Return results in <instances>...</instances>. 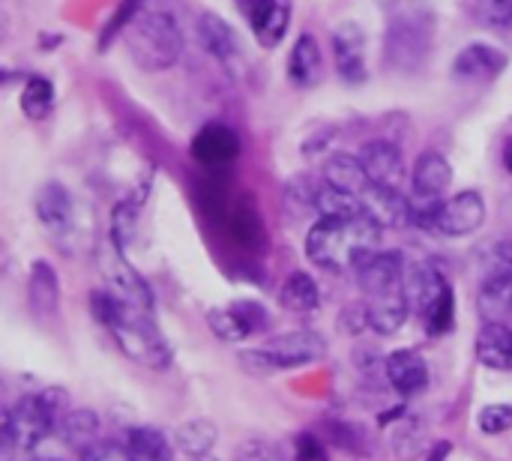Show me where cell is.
<instances>
[{
    "instance_id": "cell-1",
    "label": "cell",
    "mask_w": 512,
    "mask_h": 461,
    "mask_svg": "<svg viewBox=\"0 0 512 461\" xmlns=\"http://www.w3.org/2000/svg\"><path fill=\"white\" fill-rule=\"evenodd\" d=\"M90 309H93V318L114 336V342L132 363L153 369V372H162L171 366L174 354H171L168 339L159 333L153 312L126 306L108 288L90 294Z\"/></svg>"
},
{
    "instance_id": "cell-2",
    "label": "cell",
    "mask_w": 512,
    "mask_h": 461,
    "mask_svg": "<svg viewBox=\"0 0 512 461\" xmlns=\"http://www.w3.org/2000/svg\"><path fill=\"white\" fill-rule=\"evenodd\" d=\"M384 228L369 216H321L306 234V255L330 273L354 270L360 255L381 246Z\"/></svg>"
},
{
    "instance_id": "cell-3",
    "label": "cell",
    "mask_w": 512,
    "mask_h": 461,
    "mask_svg": "<svg viewBox=\"0 0 512 461\" xmlns=\"http://www.w3.org/2000/svg\"><path fill=\"white\" fill-rule=\"evenodd\" d=\"M123 39H126L129 57L147 72L171 69L180 60L183 45H186L177 15H171L165 9H147V6L126 27Z\"/></svg>"
},
{
    "instance_id": "cell-4",
    "label": "cell",
    "mask_w": 512,
    "mask_h": 461,
    "mask_svg": "<svg viewBox=\"0 0 512 461\" xmlns=\"http://www.w3.org/2000/svg\"><path fill=\"white\" fill-rule=\"evenodd\" d=\"M69 414V399L63 390H39L21 396L3 417V447L6 456L12 450H33L48 435L57 432L60 420Z\"/></svg>"
},
{
    "instance_id": "cell-5",
    "label": "cell",
    "mask_w": 512,
    "mask_h": 461,
    "mask_svg": "<svg viewBox=\"0 0 512 461\" xmlns=\"http://www.w3.org/2000/svg\"><path fill=\"white\" fill-rule=\"evenodd\" d=\"M324 354H327V339L318 330H294V333L273 336L255 351H243L240 360L249 366V372L273 375V372H288L318 363L324 360Z\"/></svg>"
},
{
    "instance_id": "cell-6",
    "label": "cell",
    "mask_w": 512,
    "mask_h": 461,
    "mask_svg": "<svg viewBox=\"0 0 512 461\" xmlns=\"http://www.w3.org/2000/svg\"><path fill=\"white\" fill-rule=\"evenodd\" d=\"M435 36V15L429 9H411L390 21L384 51L396 69H417L426 63Z\"/></svg>"
},
{
    "instance_id": "cell-7",
    "label": "cell",
    "mask_w": 512,
    "mask_h": 461,
    "mask_svg": "<svg viewBox=\"0 0 512 461\" xmlns=\"http://www.w3.org/2000/svg\"><path fill=\"white\" fill-rule=\"evenodd\" d=\"M270 324V315L261 303L255 300H237L231 306H222V309H210L207 312V327L216 339L228 342V345H237V342H246L252 333L264 330Z\"/></svg>"
},
{
    "instance_id": "cell-8",
    "label": "cell",
    "mask_w": 512,
    "mask_h": 461,
    "mask_svg": "<svg viewBox=\"0 0 512 461\" xmlns=\"http://www.w3.org/2000/svg\"><path fill=\"white\" fill-rule=\"evenodd\" d=\"M195 33H198V42L201 48L234 78H240L243 72V45H240V36L237 30L216 12H204L195 24Z\"/></svg>"
},
{
    "instance_id": "cell-9",
    "label": "cell",
    "mask_w": 512,
    "mask_h": 461,
    "mask_svg": "<svg viewBox=\"0 0 512 461\" xmlns=\"http://www.w3.org/2000/svg\"><path fill=\"white\" fill-rule=\"evenodd\" d=\"M99 267H102V276H105V288L117 300H123L126 306L153 312V291H150V285L129 267V261L123 258V252L114 243H111L108 252H102Z\"/></svg>"
},
{
    "instance_id": "cell-10",
    "label": "cell",
    "mask_w": 512,
    "mask_h": 461,
    "mask_svg": "<svg viewBox=\"0 0 512 461\" xmlns=\"http://www.w3.org/2000/svg\"><path fill=\"white\" fill-rule=\"evenodd\" d=\"M333 57H336V72L345 84H363L369 78L366 33L354 21H345L333 30Z\"/></svg>"
},
{
    "instance_id": "cell-11",
    "label": "cell",
    "mask_w": 512,
    "mask_h": 461,
    "mask_svg": "<svg viewBox=\"0 0 512 461\" xmlns=\"http://www.w3.org/2000/svg\"><path fill=\"white\" fill-rule=\"evenodd\" d=\"M189 150H192V159L198 165L219 171V168H228L240 156V138L225 123H207V126L198 129Z\"/></svg>"
},
{
    "instance_id": "cell-12",
    "label": "cell",
    "mask_w": 512,
    "mask_h": 461,
    "mask_svg": "<svg viewBox=\"0 0 512 461\" xmlns=\"http://www.w3.org/2000/svg\"><path fill=\"white\" fill-rule=\"evenodd\" d=\"M483 222H486V201L480 192L468 189V192H459L456 198L444 201L435 231L444 237H468V234L480 231Z\"/></svg>"
},
{
    "instance_id": "cell-13",
    "label": "cell",
    "mask_w": 512,
    "mask_h": 461,
    "mask_svg": "<svg viewBox=\"0 0 512 461\" xmlns=\"http://www.w3.org/2000/svg\"><path fill=\"white\" fill-rule=\"evenodd\" d=\"M33 210H36V219L42 222V228L51 231L54 237L69 234L75 225V204H72V195L66 192V186L60 180H45L36 189Z\"/></svg>"
},
{
    "instance_id": "cell-14",
    "label": "cell",
    "mask_w": 512,
    "mask_h": 461,
    "mask_svg": "<svg viewBox=\"0 0 512 461\" xmlns=\"http://www.w3.org/2000/svg\"><path fill=\"white\" fill-rule=\"evenodd\" d=\"M243 12L264 48H276L291 27V0H252L243 6Z\"/></svg>"
},
{
    "instance_id": "cell-15",
    "label": "cell",
    "mask_w": 512,
    "mask_h": 461,
    "mask_svg": "<svg viewBox=\"0 0 512 461\" xmlns=\"http://www.w3.org/2000/svg\"><path fill=\"white\" fill-rule=\"evenodd\" d=\"M504 69H507V54L486 42H474V45L462 48L453 60V75L468 84L495 81Z\"/></svg>"
},
{
    "instance_id": "cell-16",
    "label": "cell",
    "mask_w": 512,
    "mask_h": 461,
    "mask_svg": "<svg viewBox=\"0 0 512 461\" xmlns=\"http://www.w3.org/2000/svg\"><path fill=\"white\" fill-rule=\"evenodd\" d=\"M360 162L369 174V180L375 186H390V189H402L405 183V162H402V150L387 141V138H378V141H369L360 147Z\"/></svg>"
},
{
    "instance_id": "cell-17",
    "label": "cell",
    "mask_w": 512,
    "mask_h": 461,
    "mask_svg": "<svg viewBox=\"0 0 512 461\" xmlns=\"http://www.w3.org/2000/svg\"><path fill=\"white\" fill-rule=\"evenodd\" d=\"M387 381L399 396H417L429 387V366L420 351L414 348H399L387 357L384 363Z\"/></svg>"
},
{
    "instance_id": "cell-18",
    "label": "cell",
    "mask_w": 512,
    "mask_h": 461,
    "mask_svg": "<svg viewBox=\"0 0 512 461\" xmlns=\"http://www.w3.org/2000/svg\"><path fill=\"white\" fill-rule=\"evenodd\" d=\"M450 183H453V168L444 153L426 150L417 156L414 171H411V192L429 195V198H444Z\"/></svg>"
},
{
    "instance_id": "cell-19",
    "label": "cell",
    "mask_w": 512,
    "mask_h": 461,
    "mask_svg": "<svg viewBox=\"0 0 512 461\" xmlns=\"http://www.w3.org/2000/svg\"><path fill=\"white\" fill-rule=\"evenodd\" d=\"M27 303L36 318H51L60 306V279L48 261H33L27 276Z\"/></svg>"
},
{
    "instance_id": "cell-20",
    "label": "cell",
    "mask_w": 512,
    "mask_h": 461,
    "mask_svg": "<svg viewBox=\"0 0 512 461\" xmlns=\"http://www.w3.org/2000/svg\"><path fill=\"white\" fill-rule=\"evenodd\" d=\"M477 360L489 369L512 372V327L504 321H486L477 333Z\"/></svg>"
},
{
    "instance_id": "cell-21",
    "label": "cell",
    "mask_w": 512,
    "mask_h": 461,
    "mask_svg": "<svg viewBox=\"0 0 512 461\" xmlns=\"http://www.w3.org/2000/svg\"><path fill=\"white\" fill-rule=\"evenodd\" d=\"M324 75V57H321V45L312 33H300L291 57H288V78L294 87H315Z\"/></svg>"
},
{
    "instance_id": "cell-22",
    "label": "cell",
    "mask_w": 512,
    "mask_h": 461,
    "mask_svg": "<svg viewBox=\"0 0 512 461\" xmlns=\"http://www.w3.org/2000/svg\"><path fill=\"white\" fill-rule=\"evenodd\" d=\"M450 288V282L444 279V273L435 267V264H429V261H423V264H414V267H408V276H405V291H408V300H411V309L417 312V315H423L444 291Z\"/></svg>"
},
{
    "instance_id": "cell-23",
    "label": "cell",
    "mask_w": 512,
    "mask_h": 461,
    "mask_svg": "<svg viewBox=\"0 0 512 461\" xmlns=\"http://www.w3.org/2000/svg\"><path fill=\"white\" fill-rule=\"evenodd\" d=\"M324 180L330 186H336V189H345V192L357 195V198L372 186L360 156H351V153H333L327 159V165H324Z\"/></svg>"
},
{
    "instance_id": "cell-24",
    "label": "cell",
    "mask_w": 512,
    "mask_h": 461,
    "mask_svg": "<svg viewBox=\"0 0 512 461\" xmlns=\"http://www.w3.org/2000/svg\"><path fill=\"white\" fill-rule=\"evenodd\" d=\"M279 300H282V306H285L288 312L312 315V312H318V306H321V291H318V282H315L309 273L297 270V273H291V276L285 279Z\"/></svg>"
},
{
    "instance_id": "cell-25",
    "label": "cell",
    "mask_w": 512,
    "mask_h": 461,
    "mask_svg": "<svg viewBox=\"0 0 512 461\" xmlns=\"http://www.w3.org/2000/svg\"><path fill=\"white\" fill-rule=\"evenodd\" d=\"M219 441V429L210 420H186L174 429V447L186 459H201Z\"/></svg>"
},
{
    "instance_id": "cell-26",
    "label": "cell",
    "mask_w": 512,
    "mask_h": 461,
    "mask_svg": "<svg viewBox=\"0 0 512 461\" xmlns=\"http://www.w3.org/2000/svg\"><path fill=\"white\" fill-rule=\"evenodd\" d=\"M480 312L486 321L512 318V270L480 285Z\"/></svg>"
},
{
    "instance_id": "cell-27",
    "label": "cell",
    "mask_w": 512,
    "mask_h": 461,
    "mask_svg": "<svg viewBox=\"0 0 512 461\" xmlns=\"http://www.w3.org/2000/svg\"><path fill=\"white\" fill-rule=\"evenodd\" d=\"M57 435H60L69 447H75L78 453H84L87 447H93V444L99 441V414H93V411H87V408L69 411V414L60 420Z\"/></svg>"
},
{
    "instance_id": "cell-28",
    "label": "cell",
    "mask_w": 512,
    "mask_h": 461,
    "mask_svg": "<svg viewBox=\"0 0 512 461\" xmlns=\"http://www.w3.org/2000/svg\"><path fill=\"white\" fill-rule=\"evenodd\" d=\"M129 461H171V447L168 438L159 429L150 426H138L126 435L123 441Z\"/></svg>"
},
{
    "instance_id": "cell-29",
    "label": "cell",
    "mask_w": 512,
    "mask_h": 461,
    "mask_svg": "<svg viewBox=\"0 0 512 461\" xmlns=\"http://www.w3.org/2000/svg\"><path fill=\"white\" fill-rule=\"evenodd\" d=\"M54 108V84L45 75H30L21 90V111L27 120H45Z\"/></svg>"
},
{
    "instance_id": "cell-30",
    "label": "cell",
    "mask_w": 512,
    "mask_h": 461,
    "mask_svg": "<svg viewBox=\"0 0 512 461\" xmlns=\"http://www.w3.org/2000/svg\"><path fill=\"white\" fill-rule=\"evenodd\" d=\"M231 231L240 243L246 246H255L264 234V225H261V216L252 204V198H240V204H234L231 210Z\"/></svg>"
},
{
    "instance_id": "cell-31",
    "label": "cell",
    "mask_w": 512,
    "mask_h": 461,
    "mask_svg": "<svg viewBox=\"0 0 512 461\" xmlns=\"http://www.w3.org/2000/svg\"><path fill=\"white\" fill-rule=\"evenodd\" d=\"M420 318H423V327H426L429 336H444V333H450L453 324H456V291L447 288V291H444Z\"/></svg>"
},
{
    "instance_id": "cell-32",
    "label": "cell",
    "mask_w": 512,
    "mask_h": 461,
    "mask_svg": "<svg viewBox=\"0 0 512 461\" xmlns=\"http://www.w3.org/2000/svg\"><path fill=\"white\" fill-rule=\"evenodd\" d=\"M393 450L399 459H417L426 450V432L423 423L414 417L399 420V426L393 429Z\"/></svg>"
},
{
    "instance_id": "cell-33",
    "label": "cell",
    "mask_w": 512,
    "mask_h": 461,
    "mask_svg": "<svg viewBox=\"0 0 512 461\" xmlns=\"http://www.w3.org/2000/svg\"><path fill=\"white\" fill-rule=\"evenodd\" d=\"M138 231V204L135 201H120L111 213V243L126 252L129 243L135 240Z\"/></svg>"
},
{
    "instance_id": "cell-34",
    "label": "cell",
    "mask_w": 512,
    "mask_h": 461,
    "mask_svg": "<svg viewBox=\"0 0 512 461\" xmlns=\"http://www.w3.org/2000/svg\"><path fill=\"white\" fill-rule=\"evenodd\" d=\"M480 261V270H483V282L486 279H495L501 273H510L512 270V240H492L480 249L477 255Z\"/></svg>"
},
{
    "instance_id": "cell-35",
    "label": "cell",
    "mask_w": 512,
    "mask_h": 461,
    "mask_svg": "<svg viewBox=\"0 0 512 461\" xmlns=\"http://www.w3.org/2000/svg\"><path fill=\"white\" fill-rule=\"evenodd\" d=\"M144 6H147V0H120V3H117V9H114V12H111V18H108V24L102 27L99 48L105 51L117 36H123V33H126V27L135 21V15H138Z\"/></svg>"
},
{
    "instance_id": "cell-36",
    "label": "cell",
    "mask_w": 512,
    "mask_h": 461,
    "mask_svg": "<svg viewBox=\"0 0 512 461\" xmlns=\"http://www.w3.org/2000/svg\"><path fill=\"white\" fill-rule=\"evenodd\" d=\"M474 18L483 27L507 30V27H512V0H477L474 3Z\"/></svg>"
},
{
    "instance_id": "cell-37",
    "label": "cell",
    "mask_w": 512,
    "mask_h": 461,
    "mask_svg": "<svg viewBox=\"0 0 512 461\" xmlns=\"http://www.w3.org/2000/svg\"><path fill=\"white\" fill-rule=\"evenodd\" d=\"M480 432L486 435H504L512 429V405H486L477 417Z\"/></svg>"
},
{
    "instance_id": "cell-38",
    "label": "cell",
    "mask_w": 512,
    "mask_h": 461,
    "mask_svg": "<svg viewBox=\"0 0 512 461\" xmlns=\"http://www.w3.org/2000/svg\"><path fill=\"white\" fill-rule=\"evenodd\" d=\"M81 461H129V456H126V447H120V444L96 441L93 447H87L81 453Z\"/></svg>"
},
{
    "instance_id": "cell-39",
    "label": "cell",
    "mask_w": 512,
    "mask_h": 461,
    "mask_svg": "<svg viewBox=\"0 0 512 461\" xmlns=\"http://www.w3.org/2000/svg\"><path fill=\"white\" fill-rule=\"evenodd\" d=\"M294 450H297V461H324V450H321V444L312 438V435H300L297 441H294Z\"/></svg>"
},
{
    "instance_id": "cell-40",
    "label": "cell",
    "mask_w": 512,
    "mask_h": 461,
    "mask_svg": "<svg viewBox=\"0 0 512 461\" xmlns=\"http://www.w3.org/2000/svg\"><path fill=\"white\" fill-rule=\"evenodd\" d=\"M237 461H270V456H267V447L264 444L252 441L243 450H237Z\"/></svg>"
},
{
    "instance_id": "cell-41",
    "label": "cell",
    "mask_w": 512,
    "mask_h": 461,
    "mask_svg": "<svg viewBox=\"0 0 512 461\" xmlns=\"http://www.w3.org/2000/svg\"><path fill=\"white\" fill-rule=\"evenodd\" d=\"M447 453H450V444H438V447H432L429 461H444L447 459Z\"/></svg>"
},
{
    "instance_id": "cell-42",
    "label": "cell",
    "mask_w": 512,
    "mask_h": 461,
    "mask_svg": "<svg viewBox=\"0 0 512 461\" xmlns=\"http://www.w3.org/2000/svg\"><path fill=\"white\" fill-rule=\"evenodd\" d=\"M504 168L512 174V135L507 138V144H504Z\"/></svg>"
},
{
    "instance_id": "cell-43",
    "label": "cell",
    "mask_w": 512,
    "mask_h": 461,
    "mask_svg": "<svg viewBox=\"0 0 512 461\" xmlns=\"http://www.w3.org/2000/svg\"><path fill=\"white\" fill-rule=\"evenodd\" d=\"M234 3H237V6L243 9V6H246V3H252V0H234Z\"/></svg>"
}]
</instances>
